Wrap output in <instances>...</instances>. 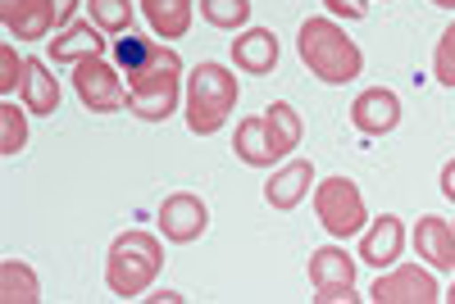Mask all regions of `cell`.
Here are the masks:
<instances>
[{
  "label": "cell",
  "instance_id": "cell-1",
  "mask_svg": "<svg viewBox=\"0 0 455 304\" xmlns=\"http://www.w3.org/2000/svg\"><path fill=\"white\" fill-rule=\"evenodd\" d=\"M296 51H300V59H306V68L328 87L355 82L360 68H364L360 46L351 42L347 27H341L337 19H306L300 32H296Z\"/></svg>",
  "mask_w": 455,
  "mask_h": 304
},
{
  "label": "cell",
  "instance_id": "cell-2",
  "mask_svg": "<svg viewBox=\"0 0 455 304\" xmlns=\"http://www.w3.org/2000/svg\"><path fill=\"white\" fill-rule=\"evenodd\" d=\"M237 73L223 68V64H196L192 78H187V91H182V105H187V128L196 136H214L237 109Z\"/></svg>",
  "mask_w": 455,
  "mask_h": 304
},
{
  "label": "cell",
  "instance_id": "cell-3",
  "mask_svg": "<svg viewBox=\"0 0 455 304\" xmlns=\"http://www.w3.org/2000/svg\"><path fill=\"white\" fill-rule=\"evenodd\" d=\"M164 269V246L156 232H124L114 237L109 259H105V286L119 300H141L150 282Z\"/></svg>",
  "mask_w": 455,
  "mask_h": 304
},
{
  "label": "cell",
  "instance_id": "cell-4",
  "mask_svg": "<svg viewBox=\"0 0 455 304\" xmlns=\"http://www.w3.org/2000/svg\"><path fill=\"white\" fill-rule=\"evenodd\" d=\"M178 100H182V59L173 46H164L156 64H146L128 78V109L141 123H164L178 109Z\"/></svg>",
  "mask_w": 455,
  "mask_h": 304
},
{
  "label": "cell",
  "instance_id": "cell-5",
  "mask_svg": "<svg viewBox=\"0 0 455 304\" xmlns=\"http://www.w3.org/2000/svg\"><path fill=\"white\" fill-rule=\"evenodd\" d=\"M315 214L323 222V232L347 241V237H360L369 227V209H364V196L351 177H323L315 186Z\"/></svg>",
  "mask_w": 455,
  "mask_h": 304
},
{
  "label": "cell",
  "instance_id": "cell-6",
  "mask_svg": "<svg viewBox=\"0 0 455 304\" xmlns=\"http://www.w3.org/2000/svg\"><path fill=\"white\" fill-rule=\"evenodd\" d=\"M73 91H78L83 109H92V113L128 109V87H124V78L114 73V64L105 55H92L83 64H73Z\"/></svg>",
  "mask_w": 455,
  "mask_h": 304
},
{
  "label": "cell",
  "instance_id": "cell-7",
  "mask_svg": "<svg viewBox=\"0 0 455 304\" xmlns=\"http://www.w3.org/2000/svg\"><path fill=\"white\" fill-rule=\"evenodd\" d=\"M369 300L373 304H437L442 291H437V277L419 263H401V269L383 273L373 286H369Z\"/></svg>",
  "mask_w": 455,
  "mask_h": 304
},
{
  "label": "cell",
  "instance_id": "cell-8",
  "mask_svg": "<svg viewBox=\"0 0 455 304\" xmlns=\"http://www.w3.org/2000/svg\"><path fill=\"white\" fill-rule=\"evenodd\" d=\"M205 227H210V209H205V200L192 196V191H173V196L160 205V232H164V241H173V246L201 241Z\"/></svg>",
  "mask_w": 455,
  "mask_h": 304
},
{
  "label": "cell",
  "instance_id": "cell-9",
  "mask_svg": "<svg viewBox=\"0 0 455 304\" xmlns=\"http://www.w3.org/2000/svg\"><path fill=\"white\" fill-rule=\"evenodd\" d=\"M351 123H355V132H364V136H387V132H396V123H401V100H396V91H387V87L360 91V96L351 100Z\"/></svg>",
  "mask_w": 455,
  "mask_h": 304
},
{
  "label": "cell",
  "instance_id": "cell-10",
  "mask_svg": "<svg viewBox=\"0 0 455 304\" xmlns=\"http://www.w3.org/2000/svg\"><path fill=\"white\" fill-rule=\"evenodd\" d=\"M405 250V222L396 214H383V218H373L364 232H360V263H369V269H392V263L401 259Z\"/></svg>",
  "mask_w": 455,
  "mask_h": 304
},
{
  "label": "cell",
  "instance_id": "cell-11",
  "mask_svg": "<svg viewBox=\"0 0 455 304\" xmlns=\"http://www.w3.org/2000/svg\"><path fill=\"white\" fill-rule=\"evenodd\" d=\"M310 186H315V164L310 160H291V164H283L269 182H264V200H269V209L287 214V209H296L300 200L310 196Z\"/></svg>",
  "mask_w": 455,
  "mask_h": 304
},
{
  "label": "cell",
  "instance_id": "cell-12",
  "mask_svg": "<svg viewBox=\"0 0 455 304\" xmlns=\"http://www.w3.org/2000/svg\"><path fill=\"white\" fill-rule=\"evenodd\" d=\"M0 23L14 42H42L51 36V27H60V10L55 0H19L10 14H0Z\"/></svg>",
  "mask_w": 455,
  "mask_h": 304
},
{
  "label": "cell",
  "instance_id": "cell-13",
  "mask_svg": "<svg viewBox=\"0 0 455 304\" xmlns=\"http://www.w3.org/2000/svg\"><path fill=\"white\" fill-rule=\"evenodd\" d=\"M233 64L251 78H264V73L278 68V36L269 27H246L233 42Z\"/></svg>",
  "mask_w": 455,
  "mask_h": 304
},
{
  "label": "cell",
  "instance_id": "cell-14",
  "mask_svg": "<svg viewBox=\"0 0 455 304\" xmlns=\"http://www.w3.org/2000/svg\"><path fill=\"white\" fill-rule=\"evenodd\" d=\"M414 250H419V259H428V269L455 273V241H451L446 218H437V214L419 218V227H414Z\"/></svg>",
  "mask_w": 455,
  "mask_h": 304
},
{
  "label": "cell",
  "instance_id": "cell-15",
  "mask_svg": "<svg viewBox=\"0 0 455 304\" xmlns=\"http://www.w3.org/2000/svg\"><path fill=\"white\" fill-rule=\"evenodd\" d=\"M105 51V32L87 19V23H68L55 42H51V59L55 64H83V59H92V55H100Z\"/></svg>",
  "mask_w": 455,
  "mask_h": 304
},
{
  "label": "cell",
  "instance_id": "cell-16",
  "mask_svg": "<svg viewBox=\"0 0 455 304\" xmlns=\"http://www.w3.org/2000/svg\"><path fill=\"white\" fill-rule=\"evenodd\" d=\"M150 32L164 36V42H178V36H187V27H192V14H196V0H137Z\"/></svg>",
  "mask_w": 455,
  "mask_h": 304
},
{
  "label": "cell",
  "instance_id": "cell-17",
  "mask_svg": "<svg viewBox=\"0 0 455 304\" xmlns=\"http://www.w3.org/2000/svg\"><path fill=\"white\" fill-rule=\"evenodd\" d=\"M264 132H269V145L278 150V160H287L300 145V136H306V123H300V113L287 100H274L269 109H264Z\"/></svg>",
  "mask_w": 455,
  "mask_h": 304
},
{
  "label": "cell",
  "instance_id": "cell-18",
  "mask_svg": "<svg viewBox=\"0 0 455 304\" xmlns=\"http://www.w3.org/2000/svg\"><path fill=\"white\" fill-rule=\"evenodd\" d=\"M237 160L251 164V168H274L278 164V150L269 145V132H264V113H255V119H242L237 123Z\"/></svg>",
  "mask_w": 455,
  "mask_h": 304
},
{
  "label": "cell",
  "instance_id": "cell-19",
  "mask_svg": "<svg viewBox=\"0 0 455 304\" xmlns=\"http://www.w3.org/2000/svg\"><path fill=\"white\" fill-rule=\"evenodd\" d=\"M23 105L28 113H60V82L51 78V68L42 59H28V82H23Z\"/></svg>",
  "mask_w": 455,
  "mask_h": 304
},
{
  "label": "cell",
  "instance_id": "cell-20",
  "mask_svg": "<svg viewBox=\"0 0 455 304\" xmlns=\"http://www.w3.org/2000/svg\"><path fill=\"white\" fill-rule=\"evenodd\" d=\"M0 300L5 304H36L42 300V282L23 259H0Z\"/></svg>",
  "mask_w": 455,
  "mask_h": 304
},
{
  "label": "cell",
  "instance_id": "cell-21",
  "mask_svg": "<svg viewBox=\"0 0 455 304\" xmlns=\"http://www.w3.org/2000/svg\"><path fill=\"white\" fill-rule=\"evenodd\" d=\"M337 282H355V259L341 246H319L310 254V286H337Z\"/></svg>",
  "mask_w": 455,
  "mask_h": 304
},
{
  "label": "cell",
  "instance_id": "cell-22",
  "mask_svg": "<svg viewBox=\"0 0 455 304\" xmlns=\"http://www.w3.org/2000/svg\"><path fill=\"white\" fill-rule=\"evenodd\" d=\"M160 42H150V36H132V32H124L119 42H114V64L124 68V78H132V73H141L146 64H156L160 59Z\"/></svg>",
  "mask_w": 455,
  "mask_h": 304
},
{
  "label": "cell",
  "instance_id": "cell-23",
  "mask_svg": "<svg viewBox=\"0 0 455 304\" xmlns=\"http://www.w3.org/2000/svg\"><path fill=\"white\" fill-rule=\"evenodd\" d=\"M87 5H92V23L100 32H109V36L132 32V19H137L132 0H87Z\"/></svg>",
  "mask_w": 455,
  "mask_h": 304
},
{
  "label": "cell",
  "instance_id": "cell-24",
  "mask_svg": "<svg viewBox=\"0 0 455 304\" xmlns=\"http://www.w3.org/2000/svg\"><path fill=\"white\" fill-rule=\"evenodd\" d=\"M251 0H201V19L210 27H223V32H237L251 23Z\"/></svg>",
  "mask_w": 455,
  "mask_h": 304
},
{
  "label": "cell",
  "instance_id": "cell-25",
  "mask_svg": "<svg viewBox=\"0 0 455 304\" xmlns=\"http://www.w3.org/2000/svg\"><path fill=\"white\" fill-rule=\"evenodd\" d=\"M28 145V113H19V105L5 96L0 100V155H19Z\"/></svg>",
  "mask_w": 455,
  "mask_h": 304
},
{
  "label": "cell",
  "instance_id": "cell-26",
  "mask_svg": "<svg viewBox=\"0 0 455 304\" xmlns=\"http://www.w3.org/2000/svg\"><path fill=\"white\" fill-rule=\"evenodd\" d=\"M433 78L455 91V23L437 36V46H433Z\"/></svg>",
  "mask_w": 455,
  "mask_h": 304
},
{
  "label": "cell",
  "instance_id": "cell-27",
  "mask_svg": "<svg viewBox=\"0 0 455 304\" xmlns=\"http://www.w3.org/2000/svg\"><path fill=\"white\" fill-rule=\"evenodd\" d=\"M28 82V59H19V51L5 42L0 46V96H14Z\"/></svg>",
  "mask_w": 455,
  "mask_h": 304
},
{
  "label": "cell",
  "instance_id": "cell-28",
  "mask_svg": "<svg viewBox=\"0 0 455 304\" xmlns=\"http://www.w3.org/2000/svg\"><path fill=\"white\" fill-rule=\"evenodd\" d=\"M355 282H337V286H315V304H355Z\"/></svg>",
  "mask_w": 455,
  "mask_h": 304
},
{
  "label": "cell",
  "instance_id": "cell-29",
  "mask_svg": "<svg viewBox=\"0 0 455 304\" xmlns=\"http://www.w3.org/2000/svg\"><path fill=\"white\" fill-rule=\"evenodd\" d=\"M323 5H328L332 19H351V23L369 14V0H323Z\"/></svg>",
  "mask_w": 455,
  "mask_h": 304
},
{
  "label": "cell",
  "instance_id": "cell-30",
  "mask_svg": "<svg viewBox=\"0 0 455 304\" xmlns=\"http://www.w3.org/2000/svg\"><path fill=\"white\" fill-rule=\"evenodd\" d=\"M437 186H442V196H446V200L455 205V160H451V164L442 168V182H437Z\"/></svg>",
  "mask_w": 455,
  "mask_h": 304
},
{
  "label": "cell",
  "instance_id": "cell-31",
  "mask_svg": "<svg viewBox=\"0 0 455 304\" xmlns=\"http://www.w3.org/2000/svg\"><path fill=\"white\" fill-rule=\"evenodd\" d=\"M78 5H83V0H55V10H60V27H68V23H73Z\"/></svg>",
  "mask_w": 455,
  "mask_h": 304
},
{
  "label": "cell",
  "instance_id": "cell-32",
  "mask_svg": "<svg viewBox=\"0 0 455 304\" xmlns=\"http://www.w3.org/2000/svg\"><path fill=\"white\" fill-rule=\"evenodd\" d=\"M146 300H156V304H182L178 291H160V295H146Z\"/></svg>",
  "mask_w": 455,
  "mask_h": 304
},
{
  "label": "cell",
  "instance_id": "cell-33",
  "mask_svg": "<svg viewBox=\"0 0 455 304\" xmlns=\"http://www.w3.org/2000/svg\"><path fill=\"white\" fill-rule=\"evenodd\" d=\"M433 5H437V10H455V0H433Z\"/></svg>",
  "mask_w": 455,
  "mask_h": 304
},
{
  "label": "cell",
  "instance_id": "cell-34",
  "mask_svg": "<svg viewBox=\"0 0 455 304\" xmlns=\"http://www.w3.org/2000/svg\"><path fill=\"white\" fill-rule=\"evenodd\" d=\"M442 300H446V304H455V286H451V291H446V295H442Z\"/></svg>",
  "mask_w": 455,
  "mask_h": 304
},
{
  "label": "cell",
  "instance_id": "cell-35",
  "mask_svg": "<svg viewBox=\"0 0 455 304\" xmlns=\"http://www.w3.org/2000/svg\"><path fill=\"white\" fill-rule=\"evenodd\" d=\"M451 241H455V222H451Z\"/></svg>",
  "mask_w": 455,
  "mask_h": 304
}]
</instances>
